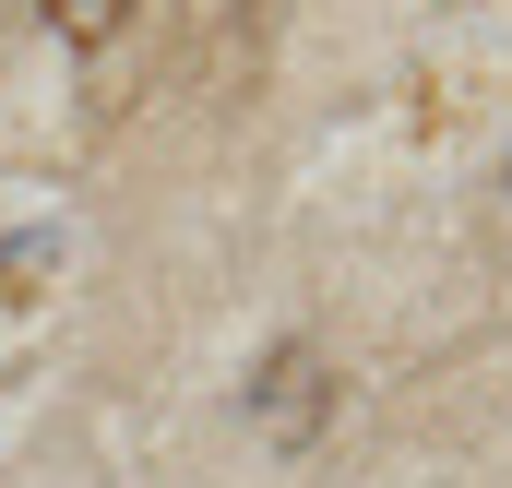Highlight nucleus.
Here are the masks:
<instances>
[{
	"mask_svg": "<svg viewBox=\"0 0 512 488\" xmlns=\"http://www.w3.org/2000/svg\"><path fill=\"white\" fill-rule=\"evenodd\" d=\"M48 24H60L72 48H108V36L131 24V0H48Z\"/></svg>",
	"mask_w": 512,
	"mask_h": 488,
	"instance_id": "f03ea898",
	"label": "nucleus"
},
{
	"mask_svg": "<svg viewBox=\"0 0 512 488\" xmlns=\"http://www.w3.org/2000/svg\"><path fill=\"white\" fill-rule=\"evenodd\" d=\"M48 262H60V227H24V239H0V298H24Z\"/></svg>",
	"mask_w": 512,
	"mask_h": 488,
	"instance_id": "7ed1b4c3",
	"label": "nucleus"
},
{
	"mask_svg": "<svg viewBox=\"0 0 512 488\" xmlns=\"http://www.w3.org/2000/svg\"><path fill=\"white\" fill-rule=\"evenodd\" d=\"M322 417H334V369H322V346H274V358L251 369V429L274 441V453H310L322 441Z\"/></svg>",
	"mask_w": 512,
	"mask_h": 488,
	"instance_id": "f257e3e1",
	"label": "nucleus"
}]
</instances>
